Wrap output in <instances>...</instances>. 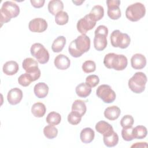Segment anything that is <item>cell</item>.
<instances>
[{
  "label": "cell",
  "instance_id": "obj_29",
  "mask_svg": "<svg viewBox=\"0 0 148 148\" xmlns=\"http://www.w3.org/2000/svg\"><path fill=\"white\" fill-rule=\"evenodd\" d=\"M46 120L49 125H57L60 123L61 116L58 113L56 112H51L47 114Z\"/></svg>",
  "mask_w": 148,
  "mask_h": 148
},
{
  "label": "cell",
  "instance_id": "obj_9",
  "mask_svg": "<svg viewBox=\"0 0 148 148\" xmlns=\"http://www.w3.org/2000/svg\"><path fill=\"white\" fill-rule=\"evenodd\" d=\"M31 55L41 64L47 63L49 60V53L43 45L39 43L33 44L30 49Z\"/></svg>",
  "mask_w": 148,
  "mask_h": 148
},
{
  "label": "cell",
  "instance_id": "obj_16",
  "mask_svg": "<svg viewBox=\"0 0 148 148\" xmlns=\"http://www.w3.org/2000/svg\"><path fill=\"white\" fill-rule=\"evenodd\" d=\"M55 66L60 70H65L68 69L71 64L70 60L68 57L64 54H59L54 59Z\"/></svg>",
  "mask_w": 148,
  "mask_h": 148
},
{
  "label": "cell",
  "instance_id": "obj_5",
  "mask_svg": "<svg viewBox=\"0 0 148 148\" xmlns=\"http://www.w3.org/2000/svg\"><path fill=\"white\" fill-rule=\"evenodd\" d=\"M146 13V9L143 4L136 2L128 6L125 10L126 17L131 21H138L143 17Z\"/></svg>",
  "mask_w": 148,
  "mask_h": 148
},
{
  "label": "cell",
  "instance_id": "obj_19",
  "mask_svg": "<svg viewBox=\"0 0 148 148\" xmlns=\"http://www.w3.org/2000/svg\"><path fill=\"white\" fill-rule=\"evenodd\" d=\"M18 65L14 61H9L5 62L3 66V72L8 76L16 74L18 71Z\"/></svg>",
  "mask_w": 148,
  "mask_h": 148
},
{
  "label": "cell",
  "instance_id": "obj_40",
  "mask_svg": "<svg viewBox=\"0 0 148 148\" xmlns=\"http://www.w3.org/2000/svg\"><path fill=\"white\" fill-rule=\"evenodd\" d=\"M131 147H147V144L146 142H140L133 144Z\"/></svg>",
  "mask_w": 148,
  "mask_h": 148
},
{
  "label": "cell",
  "instance_id": "obj_1",
  "mask_svg": "<svg viewBox=\"0 0 148 148\" xmlns=\"http://www.w3.org/2000/svg\"><path fill=\"white\" fill-rule=\"evenodd\" d=\"M90 39L86 35H81L72 40L68 47L71 56L77 58L87 52L90 49Z\"/></svg>",
  "mask_w": 148,
  "mask_h": 148
},
{
  "label": "cell",
  "instance_id": "obj_27",
  "mask_svg": "<svg viewBox=\"0 0 148 148\" xmlns=\"http://www.w3.org/2000/svg\"><path fill=\"white\" fill-rule=\"evenodd\" d=\"M65 44V38L63 36H60L53 41L51 45V49L54 53H59L62 50Z\"/></svg>",
  "mask_w": 148,
  "mask_h": 148
},
{
  "label": "cell",
  "instance_id": "obj_10",
  "mask_svg": "<svg viewBox=\"0 0 148 148\" xmlns=\"http://www.w3.org/2000/svg\"><path fill=\"white\" fill-rule=\"evenodd\" d=\"M96 94L103 102L107 103H112L116 99V97L115 92L112 89L111 87L108 84H102L99 86L96 90Z\"/></svg>",
  "mask_w": 148,
  "mask_h": 148
},
{
  "label": "cell",
  "instance_id": "obj_12",
  "mask_svg": "<svg viewBox=\"0 0 148 148\" xmlns=\"http://www.w3.org/2000/svg\"><path fill=\"white\" fill-rule=\"evenodd\" d=\"M106 4L108 6L107 14L109 17L112 20L119 19L121 16L119 8L120 1L119 0H107Z\"/></svg>",
  "mask_w": 148,
  "mask_h": 148
},
{
  "label": "cell",
  "instance_id": "obj_18",
  "mask_svg": "<svg viewBox=\"0 0 148 148\" xmlns=\"http://www.w3.org/2000/svg\"><path fill=\"white\" fill-rule=\"evenodd\" d=\"M34 92L38 98H44L48 94L49 87L45 83L39 82L34 86Z\"/></svg>",
  "mask_w": 148,
  "mask_h": 148
},
{
  "label": "cell",
  "instance_id": "obj_6",
  "mask_svg": "<svg viewBox=\"0 0 148 148\" xmlns=\"http://www.w3.org/2000/svg\"><path fill=\"white\" fill-rule=\"evenodd\" d=\"M94 38V46L97 51L103 50L107 46V36L108 34V28L103 25H99L95 32Z\"/></svg>",
  "mask_w": 148,
  "mask_h": 148
},
{
  "label": "cell",
  "instance_id": "obj_33",
  "mask_svg": "<svg viewBox=\"0 0 148 148\" xmlns=\"http://www.w3.org/2000/svg\"><path fill=\"white\" fill-rule=\"evenodd\" d=\"M121 136L123 139L125 141H131L134 139L133 134V127L123 128L121 131Z\"/></svg>",
  "mask_w": 148,
  "mask_h": 148
},
{
  "label": "cell",
  "instance_id": "obj_15",
  "mask_svg": "<svg viewBox=\"0 0 148 148\" xmlns=\"http://www.w3.org/2000/svg\"><path fill=\"white\" fill-rule=\"evenodd\" d=\"M131 64L135 69H143L146 65V58L142 54H135L131 58Z\"/></svg>",
  "mask_w": 148,
  "mask_h": 148
},
{
  "label": "cell",
  "instance_id": "obj_2",
  "mask_svg": "<svg viewBox=\"0 0 148 148\" xmlns=\"http://www.w3.org/2000/svg\"><path fill=\"white\" fill-rule=\"evenodd\" d=\"M103 64L109 69L123 71L127 67L128 60L127 57L123 54L110 53L105 55L103 59Z\"/></svg>",
  "mask_w": 148,
  "mask_h": 148
},
{
  "label": "cell",
  "instance_id": "obj_37",
  "mask_svg": "<svg viewBox=\"0 0 148 148\" xmlns=\"http://www.w3.org/2000/svg\"><path fill=\"white\" fill-rule=\"evenodd\" d=\"M32 82V81L31 76L27 73H25L21 75L18 78V83L23 87L28 86Z\"/></svg>",
  "mask_w": 148,
  "mask_h": 148
},
{
  "label": "cell",
  "instance_id": "obj_4",
  "mask_svg": "<svg viewBox=\"0 0 148 148\" xmlns=\"http://www.w3.org/2000/svg\"><path fill=\"white\" fill-rule=\"evenodd\" d=\"M147 82L146 75L142 72H136L128 80V87L130 89L136 94H140L145 90Z\"/></svg>",
  "mask_w": 148,
  "mask_h": 148
},
{
  "label": "cell",
  "instance_id": "obj_20",
  "mask_svg": "<svg viewBox=\"0 0 148 148\" xmlns=\"http://www.w3.org/2000/svg\"><path fill=\"white\" fill-rule=\"evenodd\" d=\"M120 109L117 106H112L108 107L104 111L105 117L109 120H115L119 118L120 115Z\"/></svg>",
  "mask_w": 148,
  "mask_h": 148
},
{
  "label": "cell",
  "instance_id": "obj_14",
  "mask_svg": "<svg viewBox=\"0 0 148 148\" xmlns=\"http://www.w3.org/2000/svg\"><path fill=\"white\" fill-rule=\"evenodd\" d=\"M22 98L23 91L17 87L10 90L7 95L8 101L12 105H15L19 103Z\"/></svg>",
  "mask_w": 148,
  "mask_h": 148
},
{
  "label": "cell",
  "instance_id": "obj_13",
  "mask_svg": "<svg viewBox=\"0 0 148 148\" xmlns=\"http://www.w3.org/2000/svg\"><path fill=\"white\" fill-rule=\"evenodd\" d=\"M29 29L33 32H43L47 28V21L42 18H35L31 20L28 24Z\"/></svg>",
  "mask_w": 148,
  "mask_h": 148
},
{
  "label": "cell",
  "instance_id": "obj_22",
  "mask_svg": "<svg viewBox=\"0 0 148 148\" xmlns=\"http://www.w3.org/2000/svg\"><path fill=\"white\" fill-rule=\"evenodd\" d=\"M64 4L60 0H52L49 2L48 10L52 15H56L60 12L62 11Z\"/></svg>",
  "mask_w": 148,
  "mask_h": 148
},
{
  "label": "cell",
  "instance_id": "obj_23",
  "mask_svg": "<svg viewBox=\"0 0 148 148\" xmlns=\"http://www.w3.org/2000/svg\"><path fill=\"white\" fill-rule=\"evenodd\" d=\"M75 91L77 96L79 97L86 98L91 94V87H90L86 83H81L76 86Z\"/></svg>",
  "mask_w": 148,
  "mask_h": 148
},
{
  "label": "cell",
  "instance_id": "obj_28",
  "mask_svg": "<svg viewBox=\"0 0 148 148\" xmlns=\"http://www.w3.org/2000/svg\"><path fill=\"white\" fill-rule=\"evenodd\" d=\"M92 18L97 22L100 20L104 16L103 8L101 5H95L93 6L89 13Z\"/></svg>",
  "mask_w": 148,
  "mask_h": 148
},
{
  "label": "cell",
  "instance_id": "obj_11",
  "mask_svg": "<svg viewBox=\"0 0 148 148\" xmlns=\"http://www.w3.org/2000/svg\"><path fill=\"white\" fill-rule=\"evenodd\" d=\"M95 25L96 21L90 14H88L77 21L76 27L77 31L81 33L82 35H86V34L88 31L92 29Z\"/></svg>",
  "mask_w": 148,
  "mask_h": 148
},
{
  "label": "cell",
  "instance_id": "obj_25",
  "mask_svg": "<svg viewBox=\"0 0 148 148\" xmlns=\"http://www.w3.org/2000/svg\"><path fill=\"white\" fill-rule=\"evenodd\" d=\"M46 111L45 105L42 102L35 103L31 108V112L36 117H43Z\"/></svg>",
  "mask_w": 148,
  "mask_h": 148
},
{
  "label": "cell",
  "instance_id": "obj_31",
  "mask_svg": "<svg viewBox=\"0 0 148 148\" xmlns=\"http://www.w3.org/2000/svg\"><path fill=\"white\" fill-rule=\"evenodd\" d=\"M43 134L47 138L51 139L57 136L58 130L54 127V125H49L45 127L43 129Z\"/></svg>",
  "mask_w": 148,
  "mask_h": 148
},
{
  "label": "cell",
  "instance_id": "obj_35",
  "mask_svg": "<svg viewBox=\"0 0 148 148\" xmlns=\"http://www.w3.org/2000/svg\"><path fill=\"white\" fill-rule=\"evenodd\" d=\"M82 117L77 113L72 111L68 116V121L72 125H77L81 121Z\"/></svg>",
  "mask_w": 148,
  "mask_h": 148
},
{
  "label": "cell",
  "instance_id": "obj_21",
  "mask_svg": "<svg viewBox=\"0 0 148 148\" xmlns=\"http://www.w3.org/2000/svg\"><path fill=\"white\" fill-rule=\"evenodd\" d=\"M95 132L92 129L89 127L83 128L80 132V138L84 143H90L94 139Z\"/></svg>",
  "mask_w": 148,
  "mask_h": 148
},
{
  "label": "cell",
  "instance_id": "obj_8",
  "mask_svg": "<svg viewBox=\"0 0 148 148\" xmlns=\"http://www.w3.org/2000/svg\"><path fill=\"white\" fill-rule=\"evenodd\" d=\"M22 66L26 73L29 75L32 82L38 80L40 77L41 73L38 68L37 61L32 58H26L23 60Z\"/></svg>",
  "mask_w": 148,
  "mask_h": 148
},
{
  "label": "cell",
  "instance_id": "obj_7",
  "mask_svg": "<svg viewBox=\"0 0 148 148\" xmlns=\"http://www.w3.org/2000/svg\"><path fill=\"white\" fill-rule=\"evenodd\" d=\"M131 39L128 34L120 31L114 30L110 35V42L112 46L121 49H126L130 44Z\"/></svg>",
  "mask_w": 148,
  "mask_h": 148
},
{
  "label": "cell",
  "instance_id": "obj_34",
  "mask_svg": "<svg viewBox=\"0 0 148 148\" xmlns=\"http://www.w3.org/2000/svg\"><path fill=\"white\" fill-rule=\"evenodd\" d=\"M82 69L84 72L87 73L94 72L96 69L95 62L92 60L86 61L82 65Z\"/></svg>",
  "mask_w": 148,
  "mask_h": 148
},
{
  "label": "cell",
  "instance_id": "obj_39",
  "mask_svg": "<svg viewBox=\"0 0 148 148\" xmlns=\"http://www.w3.org/2000/svg\"><path fill=\"white\" fill-rule=\"evenodd\" d=\"M32 5L35 8H42L45 2V0H31L30 1Z\"/></svg>",
  "mask_w": 148,
  "mask_h": 148
},
{
  "label": "cell",
  "instance_id": "obj_24",
  "mask_svg": "<svg viewBox=\"0 0 148 148\" xmlns=\"http://www.w3.org/2000/svg\"><path fill=\"white\" fill-rule=\"evenodd\" d=\"M86 110L87 108L84 101L80 99L75 100L72 105V111L77 113L82 117L86 113Z\"/></svg>",
  "mask_w": 148,
  "mask_h": 148
},
{
  "label": "cell",
  "instance_id": "obj_41",
  "mask_svg": "<svg viewBox=\"0 0 148 148\" xmlns=\"http://www.w3.org/2000/svg\"><path fill=\"white\" fill-rule=\"evenodd\" d=\"M84 1H72V2L74 3L76 5L79 6V5H81V4L84 2Z\"/></svg>",
  "mask_w": 148,
  "mask_h": 148
},
{
  "label": "cell",
  "instance_id": "obj_38",
  "mask_svg": "<svg viewBox=\"0 0 148 148\" xmlns=\"http://www.w3.org/2000/svg\"><path fill=\"white\" fill-rule=\"evenodd\" d=\"M99 82V77L95 75H91L88 76L86 79V83L90 87H94Z\"/></svg>",
  "mask_w": 148,
  "mask_h": 148
},
{
  "label": "cell",
  "instance_id": "obj_3",
  "mask_svg": "<svg viewBox=\"0 0 148 148\" xmlns=\"http://www.w3.org/2000/svg\"><path fill=\"white\" fill-rule=\"evenodd\" d=\"M20 13V8L12 1L3 3L1 8V27L3 24L10 21L12 18L16 17Z\"/></svg>",
  "mask_w": 148,
  "mask_h": 148
},
{
  "label": "cell",
  "instance_id": "obj_36",
  "mask_svg": "<svg viewBox=\"0 0 148 148\" xmlns=\"http://www.w3.org/2000/svg\"><path fill=\"white\" fill-rule=\"evenodd\" d=\"M134 123V120L133 117L129 114L124 116L120 120V125L123 128L132 127Z\"/></svg>",
  "mask_w": 148,
  "mask_h": 148
},
{
  "label": "cell",
  "instance_id": "obj_30",
  "mask_svg": "<svg viewBox=\"0 0 148 148\" xmlns=\"http://www.w3.org/2000/svg\"><path fill=\"white\" fill-rule=\"evenodd\" d=\"M147 134V128L143 125H137L133 128V134L134 139H143Z\"/></svg>",
  "mask_w": 148,
  "mask_h": 148
},
{
  "label": "cell",
  "instance_id": "obj_32",
  "mask_svg": "<svg viewBox=\"0 0 148 148\" xmlns=\"http://www.w3.org/2000/svg\"><path fill=\"white\" fill-rule=\"evenodd\" d=\"M69 16L66 12L61 11L58 13L55 16L56 23L60 25H63L66 24L68 22Z\"/></svg>",
  "mask_w": 148,
  "mask_h": 148
},
{
  "label": "cell",
  "instance_id": "obj_26",
  "mask_svg": "<svg viewBox=\"0 0 148 148\" xmlns=\"http://www.w3.org/2000/svg\"><path fill=\"white\" fill-rule=\"evenodd\" d=\"M95 130L98 132L104 135L113 130V127L110 124L105 121L102 120L98 121L96 124Z\"/></svg>",
  "mask_w": 148,
  "mask_h": 148
},
{
  "label": "cell",
  "instance_id": "obj_17",
  "mask_svg": "<svg viewBox=\"0 0 148 148\" xmlns=\"http://www.w3.org/2000/svg\"><path fill=\"white\" fill-rule=\"evenodd\" d=\"M103 140L105 145L107 147H114L119 142V136L114 130H112L106 135H103Z\"/></svg>",
  "mask_w": 148,
  "mask_h": 148
}]
</instances>
